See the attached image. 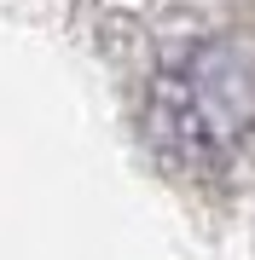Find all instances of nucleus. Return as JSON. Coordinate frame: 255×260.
I'll use <instances>...</instances> for the list:
<instances>
[{
    "label": "nucleus",
    "mask_w": 255,
    "mask_h": 260,
    "mask_svg": "<svg viewBox=\"0 0 255 260\" xmlns=\"http://www.w3.org/2000/svg\"><path fill=\"white\" fill-rule=\"evenodd\" d=\"M151 133L180 168H232L255 150V52L244 41H186L151 75Z\"/></svg>",
    "instance_id": "obj_1"
}]
</instances>
